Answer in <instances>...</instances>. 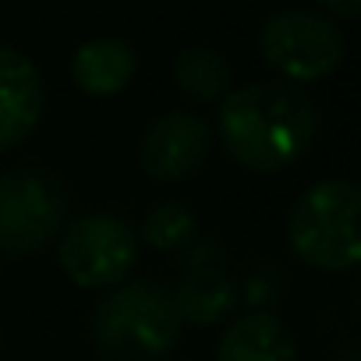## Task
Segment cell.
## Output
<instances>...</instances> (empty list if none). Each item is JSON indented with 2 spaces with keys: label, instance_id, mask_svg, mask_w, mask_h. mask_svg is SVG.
Wrapping results in <instances>:
<instances>
[{
  "label": "cell",
  "instance_id": "cell-2",
  "mask_svg": "<svg viewBox=\"0 0 361 361\" xmlns=\"http://www.w3.org/2000/svg\"><path fill=\"white\" fill-rule=\"evenodd\" d=\"M185 333L170 287L124 280L92 312V347L99 361H163Z\"/></svg>",
  "mask_w": 361,
  "mask_h": 361
},
{
  "label": "cell",
  "instance_id": "cell-8",
  "mask_svg": "<svg viewBox=\"0 0 361 361\" xmlns=\"http://www.w3.org/2000/svg\"><path fill=\"white\" fill-rule=\"evenodd\" d=\"M43 106L47 89L32 57L0 43V152L18 149L39 128Z\"/></svg>",
  "mask_w": 361,
  "mask_h": 361
},
{
  "label": "cell",
  "instance_id": "cell-7",
  "mask_svg": "<svg viewBox=\"0 0 361 361\" xmlns=\"http://www.w3.org/2000/svg\"><path fill=\"white\" fill-rule=\"evenodd\" d=\"M213 124L192 110L159 114L138 138V166L159 185H180L195 177L213 156Z\"/></svg>",
  "mask_w": 361,
  "mask_h": 361
},
{
  "label": "cell",
  "instance_id": "cell-4",
  "mask_svg": "<svg viewBox=\"0 0 361 361\" xmlns=\"http://www.w3.org/2000/svg\"><path fill=\"white\" fill-rule=\"evenodd\" d=\"M259 57L273 75H280V82L315 85L343 64L347 39L329 15L308 8H283L262 22Z\"/></svg>",
  "mask_w": 361,
  "mask_h": 361
},
{
  "label": "cell",
  "instance_id": "cell-12",
  "mask_svg": "<svg viewBox=\"0 0 361 361\" xmlns=\"http://www.w3.org/2000/svg\"><path fill=\"white\" fill-rule=\"evenodd\" d=\"M170 78L180 89V96L202 106H216L234 89V71L227 57L213 47H185L170 64Z\"/></svg>",
  "mask_w": 361,
  "mask_h": 361
},
{
  "label": "cell",
  "instance_id": "cell-11",
  "mask_svg": "<svg viewBox=\"0 0 361 361\" xmlns=\"http://www.w3.org/2000/svg\"><path fill=\"white\" fill-rule=\"evenodd\" d=\"M135 75H138V54L131 43L117 36L89 39L71 57V82L96 99L124 92L135 82Z\"/></svg>",
  "mask_w": 361,
  "mask_h": 361
},
{
  "label": "cell",
  "instance_id": "cell-3",
  "mask_svg": "<svg viewBox=\"0 0 361 361\" xmlns=\"http://www.w3.org/2000/svg\"><path fill=\"white\" fill-rule=\"evenodd\" d=\"M361 188L350 177H326L308 185L287 209V248L315 273H350L361 259L357 238Z\"/></svg>",
  "mask_w": 361,
  "mask_h": 361
},
{
  "label": "cell",
  "instance_id": "cell-6",
  "mask_svg": "<svg viewBox=\"0 0 361 361\" xmlns=\"http://www.w3.org/2000/svg\"><path fill=\"white\" fill-rule=\"evenodd\" d=\"M142 245L128 220L114 213H85L57 234V266L75 287L110 290L131 280Z\"/></svg>",
  "mask_w": 361,
  "mask_h": 361
},
{
  "label": "cell",
  "instance_id": "cell-14",
  "mask_svg": "<svg viewBox=\"0 0 361 361\" xmlns=\"http://www.w3.org/2000/svg\"><path fill=\"white\" fill-rule=\"evenodd\" d=\"M315 4L326 8V15L340 22H354L361 15V0H315Z\"/></svg>",
  "mask_w": 361,
  "mask_h": 361
},
{
  "label": "cell",
  "instance_id": "cell-15",
  "mask_svg": "<svg viewBox=\"0 0 361 361\" xmlns=\"http://www.w3.org/2000/svg\"><path fill=\"white\" fill-rule=\"evenodd\" d=\"M336 361H361V354H357V350H343Z\"/></svg>",
  "mask_w": 361,
  "mask_h": 361
},
{
  "label": "cell",
  "instance_id": "cell-9",
  "mask_svg": "<svg viewBox=\"0 0 361 361\" xmlns=\"http://www.w3.org/2000/svg\"><path fill=\"white\" fill-rule=\"evenodd\" d=\"M173 305H177V315L185 326H199V329H209V326H220L227 322L238 305H241V287L238 280L220 269L216 262L209 266H188V273L177 280V287L170 290Z\"/></svg>",
  "mask_w": 361,
  "mask_h": 361
},
{
  "label": "cell",
  "instance_id": "cell-5",
  "mask_svg": "<svg viewBox=\"0 0 361 361\" xmlns=\"http://www.w3.org/2000/svg\"><path fill=\"white\" fill-rule=\"evenodd\" d=\"M64 180L43 166L0 173V255H39L71 220Z\"/></svg>",
  "mask_w": 361,
  "mask_h": 361
},
{
  "label": "cell",
  "instance_id": "cell-1",
  "mask_svg": "<svg viewBox=\"0 0 361 361\" xmlns=\"http://www.w3.org/2000/svg\"><path fill=\"white\" fill-rule=\"evenodd\" d=\"M319 138V110L301 85L266 78L231 89L216 106L213 142L248 173H280L301 163Z\"/></svg>",
  "mask_w": 361,
  "mask_h": 361
},
{
  "label": "cell",
  "instance_id": "cell-10",
  "mask_svg": "<svg viewBox=\"0 0 361 361\" xmlns=\"http://www.w3.org/2000/svg\"><path fill=\"white\" fill-rule=\"evenodd\" d=\"M216 361H298V340L276 312L252 308L220 333Z\"/></svg>",
  "mask_w": 361,
  "mask_h": 361
},
{
  "label": "cell",
  "instance_id": "cell-13",
  "mask_svg": "<svg viewBox=\"0 0 361 361\" xmlns=\"http://www.w3.org/2000/svg\"><path fill=\"white\" fill-rule=\"evenodd\" d=\"M138 245L156 252H188L199 241V216L185 202H159L145 213L142 227L135 231Z\"/></svg>",
  "mask_w": 361,
  "mask_h": 361
}]
</instances>
